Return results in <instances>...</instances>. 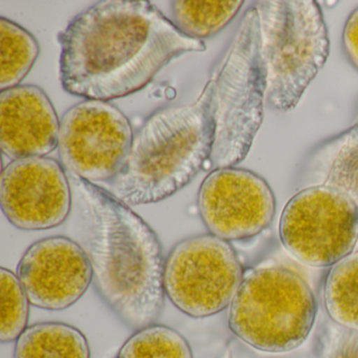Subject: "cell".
Wrapping results in <instances>:
<instances>
[{
  "instance_id": "cell-12",
  "label": "cell",
  "mask_w": 358,
  "mask_h": 358,
  "mask_svg": "<svg viewBox=\"0 0 358 358\" xmlns=\"http://www.w3.org/2000/svg\"><path fill=\"white\" fill-rule=\"evenodd\" d=\"M16 274L31 305L49 311H62L76 303L94 280L85 249L62 236L31 245L20 259Z\"/></svg>"
},
{
  "instance_id": "cell-14",
  "label": "cell",
  "mask_w": 358,
  "mask_h": 358,
  "mask_svg": "<svg viewBox=\"0 0 358 358\" xmlns=\"http://www.w3.org/2000/svg\"><path fill=\"white\" fill-rule=\"evenodd\" d=\"M14 358H91V350L79 329L64 322H39L16 341Z\"/></svg>"
},
{
  "instance_id": "cell-8",
  "label": "cell",
  "mask_w": 358,
  "mask_h": 358,
  "mask_svg": "<svg viewBox=\"0 0 358 358\" xmlns=\"http://www.w3.org/2000/svg\"><path fill=\"white\" fill-rule=\"evenodd\" d=\"M285 249L310 267H332L357 248L358 208L326 185L311 186L287 203L280 220Z\"/></svg>"
},
{
  "instance_id": "cell-4",
  "label": "cell",
  "mask_w": 358,
  "mask_h": 358,
  "mask_svg": "<svg viewBox=\"0 0 358 358\" xmlns=\"http://www.w3.org/2000/svg\"><path fill=\"white\" fill-rule=\"evenodd\" d=\"M209 83L213 142L208 169L234 167L246 158L264 119L267 87L255 6L245 12Z\"/></svg>"
},
{
  "instance_id": "cell-21",
  "label": "cell",
  "mask_w": 358,
  "mask_h": 358,
  "mask_svg": "<svg viewBox=\"0 0 358 358\" xmlns=\"http://www.w3.org/2000/svg\"><path fill=\"white\" fill-rule=\"evenodd\" d=\"M311 358H358V330L329 318L318 329Z\"/></svg>"
},
{
  "instance_id": "cell-1",
  "label": "cell",
  "mask_w": 358,
  "mask_h": 358,
  "mask_svg": "<svg viewBox=\"0 0 358 358\" xmlns=\"http://www.w3.org/2000/svg\"><path fill=\"white\" fill-rule=\"evenodd\" d=\"M62 87L108 101L145 87L176 58L206 50L146 0H103L77 14L59 35Z\"/></svg>"
},
{
  "instance_id": "cell-7",
  "label": "cell",
  "mask_w": 358,
  "mask_h": 358,
  "mask_svg": "<svg viewBox=\"0 0 358 358\" xmlns=\"http://www.w3.org/2000/svg\"><path fill=\"white\" fill-rule=\"evenodd\" d=\"M244 274L229 242L210 234L189 236L165 259V296L190 317H209L230 307Z\"/></svg>"
},
{
  "instance_id": "cell-5",
  "label": "cell",
  "mask_w": 358,
  "mask_h": 358,
  "mask_svg": "<svg viewBox=\"0 0 358 358\" xmlns=\"http://www.w3.org/2000/svg\"><path fill=\"white\" fill-rule=\"evenodd\" d=\"M255 7L266 100L278 112H290L329 57L330 41L322 9L313 0H265Z\"/></svg>"
},
{
  "instance_id": "cell-15",
  "label": "cell",
  "mask_w": 358,
  "mask_h": 358,
  "mask_svg": "<svg viewBox=\"0 0 358 358\" xmlns=\"http://www.w3.org/2000/svg\"><path fill=\"white\" fill-rule=\"evenodd\" d=\"M243 5L242 0H178L171 3L173 22L186 36L203 41L228 26Z\"/></svg>"
},
{
  "instance_id": "cell-24",
  "label": "cell",
  "mask_w": 358,
  "mask_h": 358,
  "mask_svg": "<svg viewBox=\"0 0 358 358\" xmlns=\"http://www.w3.org/2000/svg\"><path fill=\"white\" fill-rule=\"evenodd\" d=\"M357 250H358V244H357Z\"/></svg>"
},
{
  "instance_id": "cell-20",
  "label": "cell",
  "mask_w": 358,
  "mask_h": 358,
  "mask_svg": "<svg viewBox=\"0 0 358 358\" xmlns=\"http://www.w3.org/2000/svg\"><path fill=\"white\" fill-rule=\"evenodd\" d=\"M30 299L17 274L0 268V341L13 343L28 328Z\"/></svg>"
},
{
  "instance_id": "cell-9",
  "label": "cell",
  "mask_w": 358,
  "mask_h": 358,
  "mask_svg": "<svg viewBox=\"0 0 358 358\" xmlns=\"http://www.w3.org/2000/svg\"><path fill=\"white\" fill-rule=\"evenodd\" d=\"M131 121L108 101L85 100L60 121L58 152L66 173L90 183L112 182L134 140Z\"/></svg>"
},
{
  "instance_id": "cell-18",
  "label": "cell",
  "mask_w": 358,
  "mask_h": 358,
  "mask_svg": "<svg viewBox=\"0 0 358 358\" xmlns=\"http://www.w3.org/2000/svg\"><path fill=\"white\" fill-rule=\"evenodd\" d=\"M328 171L322 185L345 194L358 208V122L324 146Z\"/></svg>"
},
{
  "instance_id": "cell-2",
  "label": "cell",
  "mask_w": 358,
  "mask_h": 358,
  "mask_svg": "<svg viewBox=\"0 0 358 358\" xmlns=\"http://www.w3.org/2000/svg\"><path fill=\"white\" fill-rule=\"evenodd\" d=\"M79 244L91 262L100 299L127 328L156 324L165 305V259L156 232L129 205L68 173Z\"/></svg>"
},
{
  "instance_id": "cell-6",
  "label": "cell",
  "mask_w": 358,
  "mask_h": 358,
  "mask_svg": "<svg viewBox=\"0 0 358 358\" xmlns=\"http://www.w3.org/2000/svg\"><path fill=\"white\" fill-rule=\"evenodd\" d=\"M316 314L315 296L303 276L284 266H267L245 272L228 326L253 349L287 353L307 341Z\"/></svg>"
},
{
  "instance_id": "cell-22",
  "label": "cell",
  "mask_w": 358,
  "mask_h": 358,
  "mask_svg": "<svg viewBox=\"0 0 358 358\" xmlns=\"http://www.w3.org/2000/svg\"><path fill=\"white\" fill-rule=\"evenodd\" d=\"M343 47L348 59L358 71V8L345 22L343 32Z\"/></svg>"
},
{
  "instance_id": "cell-13",
  "label": "cell",
  "mask_w": 358,
  "mask_h": 358,
  "mask_svg": "<svg viewBox=\"0 0 358 358\" xmlns=\"http://www.w3.org/2000/svg\"><path fill=\"white\" fill-rule=\"evenodd\" d=\"M59 131L55 108L41 87L0 92V146L8 158L47 157L58 148Z\"/></svg>"
},
{
  "instance_id": "cell-11",
  "label": "cell",
  "mask_w": 358,
  "mask_h": 358,
  "mask_svg": "<svg viewBox=\"0 0 358 358\" xmlns=\"http://www.w3.org/2000/svg\"><path fill=\"white\" fill-rule=\"evenodd\" d=\"M0 206L20 230L41 231L62 225L73 209L70 178L49 157L12 160L0 176Z\"/></svg>"
},
{
  "instance_id": "cell-10",
  "label": "cell",
  "mask_w": 358,
  "mask_h": 358,
  "mask_svg": "<svg viewBox=\"0 0 358 358\" xmlns=\"http://www.w3.org/2000/svg\"><path fill=\"white\" fill-rule=\"evenodd\" d=\"M196 205L208 234L229 243L267 229L276 208L267 181L238 167L211 171L199 188Z\"/></svg>"
},
{
  "instance_id": "cell-3",
  "label": "cell",
  "mask_w": 358,
  "mask_h": 358,
  "mask_svg": "<svg viewBox=\"0 0 358 358\" xmlns=\"http://www.w3.org/2000/svg\"><path fill=\"white\" fill-rule=\"evenodd\" d=\"M210 83L185 106L155 110L134 136L110 192L129 206L160 202L187 186L208 164L213 142Z\"/></svg>"
},
{
  "instance_id": "cell-16",
  "label": "cell",
  "mask_w": 358,
  "mask_h": 358,
  "mask_svg": "<svg viewBox=\"0 0 358 358\" xmlns=\"http://www.w3.org/2000/svg\"><path fill=\"white\" fill-rule=\"evenodd\" d=\"M324 301L331 320L358 330V250L332 266L324 282Z\"/></svg>"
},
{
  "instance_id": "cell-19",
  "label": "cell",
  "mask_w": 358,
  "mask_h": 358,
  "mask_svg": "<svg viewBox=\"0 0 358 358\" xmlns=\"http://www.w3.org/2000/svg\"><path fill=\"white\" fill-rule=\"evenodd\" d=\"M116 358H194L187 339L171 327L154 324L135 331Z\"/></svg>"
},
{
  "instance_id": "cell-23",
  "label": "cell",
  "mask_w": 358,
  "mask_h": 358,
  "mask_svg": "<svg viewBox=\"0 0 358 358\" xmlns=\"http://www.w3.org/2000/svg\"><path fill=\"white\" fill-rule=\"evenodd\" d=\"M220 358H234V354H232V350L230 348H227V349L224 351V353L222 354L221 357Z\"/></svg>"
},
{
  "instance_id": "cell-17",
  "label": "cell",
  "mask_w": 358,
  "mask_h": 358,
  "mask_svg": "<svg viewBox=\"0 0 358 358\" xmlns=\"http://www.w3.org/2000/svg\"><path fill=\"white\" fill-rule=\"evenodd\" d=\"M0 91L18 87L39 56L37 39L26 29L0 18Z\"/></svg>"
}]
</instances>
